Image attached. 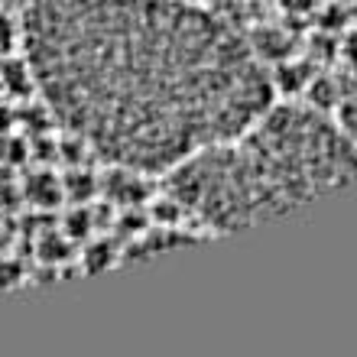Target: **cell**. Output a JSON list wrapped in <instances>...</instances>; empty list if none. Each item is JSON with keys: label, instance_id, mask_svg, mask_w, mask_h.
Masks as SVG:
<instances>
[{"label": "cell", "instance_id": "cell-1", "mask_svg": "<svg viewBox=\"0 0 357 357\" xmlns=\"http://www.w3.org/2000/svg\"><path fill=\"white\" fill-rule=\"evenodd\" d=\"M20 26L52 117L111 166L169 172L276 101L254 43L195 0H33Z\"/></svg>", "mask_w": 357, "mask_h": 357}, {"label": "cell", "instance_id": "cell-2", "mask_svg": "<svg viewBox=\"0 0 357 357\" xmlns=\"http://www.w3.org/2000/svg\"><path fill=\"white\" fill-rule=\"evenodd\" d=\"M166 192L208 231L237 234L357 182V146L315 104L273 101L231 140L166 172Z\"/></svg>", "mask_w": 357, "mask_h": 357}, {"label": "cell", "instance_id": "cell-3", "mask_svg": "<svg viewBox=\"0 0 357 357\" xmlns=\"http://www.w3.org/2000/svg\"><path fill=\"white\" fill-rule=\"evenodd\" d=\"M150 192L146 185V172L130 169V166H111L107 178H104V195L111 198L114 205L133 208L137 202H143Z\"/></svg>", "mask_w": 357, "mask_h": 357}, {"label": "cell", "instance_id": "cell-4", "mask_svg": "<svg viewBox=\"0 0 357 357\" xmlns=\"http://www.w3.org/2000/svg\"><path fill=\"white\" fill-rule=\"evenodd\" d=\"M26 198L39 208H52L59 205V198H66V192H62V182L52 172H33L26 178Z\"/></svg>", "mask_w": 357, "mask_h": 357}, {"label": "cell", "instance_id": "cell-5", "mask_svg": "<svg viewBox=\"0 0 357 357\" xmlns=\"http://www.w3.org/2000/svg\"><path fill=\"white\" fill-rule=\"evenodd\" d=\"M98 188H101L98 178H94V172H88V169L68 172V178L62 182V192H66V198H72V202H88Z\"/></svg>", "mask_w": 357, "mask_h": 357}, {"label": "cell", "instance_id": "cell-6", "mask_svg": "<svg viewBox=\"0 0 357 357\" xmlns=\"http://www.w3.org/2000/svg\"><path fill=\"white\" fill-rule=\"evenodd\" d=\"M20 43H23V26L10 13H0V56H7Z\"/></svg>", "mask_w": 357, "mask_h": 357}, {"label": "cell", "instance_id": "cell-7", "mask_svg": "<svg viewBox=\"0 0 357 357\" xmlns=\"http://www.w3.org/2000/svg\"><path fill=\"white\" fill-rule=\"evenodd\" d=\"M23 282V266L13 260V257H0V289H13Z\"/></svg>", "mask_w": 357, "mask_h": 357}, {"label": "cell", "instance_id": "cell-8", "mask_svg": "<svg viewBox=\"0 0 357 357\" xmlns=\"http://www.w3.org/2000/svg\"><path fill=\"white\" fill-rule=\"evenodd\" d=\"M85 264L91 273H101L111 266V247H107V241H98V244L88 247V254H85Z\"/></svg>", "mask_w": 357, "mask_h": 357}, {"label": "cell", "instance_id": "cell-9", "mask_svg": "<svg viewBox=\"0 0 357 357\" xmlns=\"http://www.w3.org/2000/svg\"><path fill=\"white\" fill-rule=\"evenodd\" d=\"M335 123H338V130L357 146V104H344L338 111V121Z\"/></svg>", "mask_w": 357, "mask_h": 357}, {"label": "cell", "instance_id": "cell-10", "mask_svg": "<svg viewBox=\"0 0 357 357\" xmlns=\"http://www.w3.org/2000/svg\"><path fill=\"white\" fill-rule=\"evenodd\" d=\"M315 3H319V0H282V7L292 10V13H309Z\"/></svg>", "mask_w": 357, "mask_h": 357}, {"label": "cell", "instance_id": "cell-11", "mask_svg": "<svg viewBox=\"0 0 357 357\" xmlns=\"http://www.w3.org/2000/svg\"><path fill=\"white\" fill-rule=\"evenodd\" d=\"M0 3H3L7 10H26L33 0H0Z\"/></svg>", "mask_w": 357, "mask_h": 357}, {"label": "cell", "instance_id": "cell-12", "mask_svg": "<svg viewBox=\"0 0 357 357\" xmlns=\"http://www.w3.org/2000/svg\"><path fill=\"white\" fill-rule=\"evenodd\" d=\"M348 59H351V62H354V66H357V33L348 39Z\"/></svg>", "mask_w": 357, "mask_h": 357}, {"label": "cell", "instance_id": "cell-13", "mask_svg": "<svg viewBox=\"0 0 357 357\" xmlns=\"http://www.w3.org/2000/svg\"><path fill=\"white\" fill-rule=\"evenodd\" d=\"M3 250H7V237L0 234V257H3Z\"/></svg>", "mask_w": 357, "mask_h": 357}]
</instances>
